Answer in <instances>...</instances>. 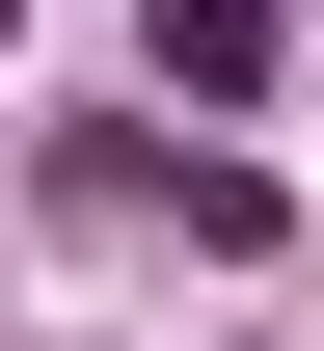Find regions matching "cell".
<instances>
[{
	"label": "cell",
	"instance_id": "1",
	"mask_svg": "<svg viewBox=\"0 0 324 351\" xmlns=\"http://www.w3.org/2000/svg\"><path fill=\"white\" fill-rule=\"evenodd\" d=\"M162 54L189 82H271V0H162Z\"/></svg>",
	"mask_w": 324,
	"mask_h": 351
}]
</instances>
